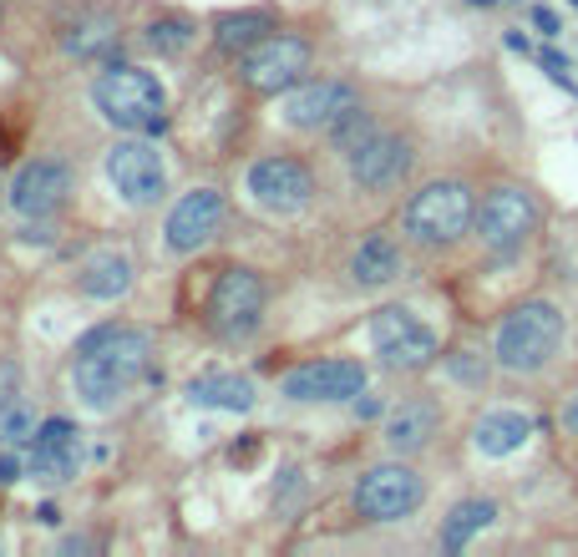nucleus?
<instances>
[{"label": "nucleus", "instance_id": "obj_1", "mask_svg": "<svg viewBox=\"0 0 578 557\" xmlns=\"http://www.w3.org/2000/svg\"><path fill=\"white\" fill-rule=\"evenodd\" d=\"M153 370V334L137 324H96L76 340L72 355V385L92 411H112L137 380Z\"/></svg>", "mask_w": 578, "mask_h": 557}, {"label": "nucleus", "instance_id": "obj_2", "mask_svg": "<svg viewBox=\"0 0 578 557\" xmlns=\"http://www.w3.org/2000/svg\"><path fill=\"white\" fill-rule=\"evenodd\" d=\"M96 112L112 122L117 132H163V112H168V92L153 72L143 66H117L107 61V72L92 82Z\"/></svg>", "mask_w": 578, "mask_h": 557}, {"label": "nucleus", "instance_id": "obj_3", "mask_svg": "<svg viewBox=\"0 0 578 557\" xmlns=\"http://www.w3.org/2000/svg\"><path fill=\"white\" fill-rule=\"evenodd\" d=\"M564 344V314L548 299H523L518 309H507V320L497 324V365L513 375H533L558 355Z\"/></svg>", "mask_w": 578, "mask_h": 557}, {"label": "nucleus", "instance_id": "obj_4", "mask_svg": "<svg viewBox=\"0 0 578 557\" xmlns=\"http://www.w3.org/2000/svg\"><path fill=\"white\" fill-rule=\"evenodd\" d=\"M477 224V203H472L467 183H426L422 193H411V203L401 208V228L426 249H446L457 244L467 228Z\"/></svg>", "mask_w": 578, "mask_h": 557}, {"label": "nucleus", "instance_id": "obj_5", "mask_svg": "<svg viewBox=\"0 0 578 557\" xmlns=\"http://www.w3.org/2000/svg\"><path fill=\"white\" fill-rule=\"evenodd\" d=\"M265 320V279L254 269H224L214 279V295H208V330L224 334V340H249Z\"/></svg>", "mask_w": 578, "mask_h": 557}, {"label": "nucleus", "instance_id": "obj_6", "mask_svg": "<svg viewBox=\"0 0 578 557\" xmlns=\"http://www.w3.org/2000/svg\"><path fill=\"white\" fill-rule=\"evenodd\" d=\"M310 72V41L305 37H285V31H269L259 47H249L239 56V76L244 86L265 96H279L289 86H300V76Z\"/></svg>", "mask_w": 578, "mask_h": 557}, {"label": "nucleus", "instance_id": "obj_7", "mask_svg": "<svg viewBox=\"0 0 578 557\" xmlns=\"http://www.w3.org/2000/svg\"><path fill=\"white\" fill-rule=\"evenodd\" d=\"M426 502V482L411 466L401 462H385V466H371V472L355 482V512L365 522H401Z\"/></svg>", "mask_w": 578, "mask_h": 557}, {"label": "nucleus", "instance_id": "obj_8", "mask_svg": "<svg viewBox=\"0 0 578 557\" xmlns=\"http://www.w3.org/2000/svg\"><path fill=\"white\" fill-rule=\"evenodd\" d=\"M371 344L385 370H426L436 360V334L401 305L371 314Z\"/></svg>", "mask_w": 578, "mask_h": 557}, {"label": "nucleus", "instance_id": "obj_9", "mask_svg": "<svg viewBox=\"0 0 578 557\" xmlns=\"http://www.w3.org/2000/svg\"><path fill=\"white\" fill-rule=\"evenodd\" d=\"M107 183L133 208H147V203H157L168 193V167H163L153 143L127 137V143H112V153H107Z\"/></svg>", "mask_w": 578, "mask_h": 557}, {"label": "nucleus", "instance_id": "obj_10", "mask_svg": "<svg viewBox=\"0 0 578 557\" xmlns=\"http://www.w3.org/2000/svg\"><path fill=\"white\" fill-rule=\"evenodd\" d=\"M533 228H538V203H533V193H523V188H493L487 198H482L477 234H482V244H487V249H497V254L523 249Z\"/></svg>", "mask_w": 578, "mask_h": 557}, {"label": "nucleus", "instance_id": "obj_11", "mask_svg": "<svg viewBox=\"0 0 578 557\" xmlns=\"http://www.w3.org/2000/svg\"><path fill=\"white\" fill-rule=\"evenodd\" d=\"M244 183H249V198L269 214H300L314 198V173L300 157H259Z\"/></svg>", "mask_w": 578, "mask_h": 557}, {"label": "nucleus", "instance_id": "obj_12", "mask_svg": "<svg viewBox=\"0 0 578 557\" xmlns=\"http://www.w3.org/2000/svg\"><path fill=\"white\" fill-rule=\"evenodd\" d=\"M279 391L289 401H350L365 391V365L361 360H310V365L289 370Z\"/></svg>", "mask_w": 578, "mask_h": 557}, {"label": "nucleus", "instance_id": "obj_13", "mask_svg": "<svg viewBox=\"0 0 578 557\" xmlns=\"http://www.w3.org/2000/svg\"><path fill=\"white\" fill-rule=\"evenodd\" d=\"M72 193V167L56 163V157H37L25 163L11 183V208L21 218H51Z\"/></svg>", "mask_w": 578, "mask_h": 557}, {"label": "nucleus", "instance_id": "obj_14", "mask_svg": "<svg viewBox=\"0 0 578 557\" xmlns=\"http://www.w3.org/2000/svg\"><path fill=\"white\" fill-rule=\"evenodd\" d=\"M218 224H224V193L193 188V193H183V198L173 203L168 228H163V234H168L173 254H198L208 238L218 234Z\"/></svg>", "mask_w": 578, "mask_h": 557}, {"label": "nucleus", "instance_id": "obj_15", "mask_svg": "<svg viewBox=\"0 0 578 557\" xmlns=\"http://www.w3.org/2000/svg\"><path fill=\"white\" fill-rule=\"evenodd\" d=\"M406 173H411V143L396 137V132H371V137L350 153V178L371 193L396 188Z\"/></svg>", "mask_w": 578, "mask_h": 557}, {"label": "nucleus", "instance_id": "obj_16", "mask_svg": "<svg viewBox=\"0 0 578 557\" xmlns=\"http://www.w3.org/2000/svg\"><path fill=\"white\" fill-rule=\"evenodd\" d=\"M355 102H361V96L345 82H305L285 96V122L300 132H320V127H330L340 112L355 107Z\"/></svg>", "mask_w": 578, "mask_h": 557}, {"label": "nucleus", "instance_id": "obj_17", "mask_svg": "<svg viewBox=\"0 0 578 557\" xmlns=\"http://www.w3.org/2000/svg\"><path fill=\"white\" fill-rule=\"evenodd\" d=\"M436 426H442V405L426 401V395H411V401H401L396 411L385 415V446L396 456H411V451H422L436 436Z\"/></svg>", "mask_w": 578, "mask_h": 557}, {"label": "nucleus", "instance_id": "obj_18", "mask_svg": "<svg viewBox=\"0 0 578 557\" xmlns=\"http://www.w3.org/2000/svg\"><path fill=\"white\" fill-rule=\"evenodd\" d=\"M254 380L234 375V370H208V375L188 380V401L204 405V411H249L254 405Z\"/></svg>", "mask_w": 578, "mask_h": 557}, {"label": "nucleus", "instance_id": "obj_19", "mask_svg": "<svg viewBox=\"0 0 578 557\" xmlns=\"http://www.w3.org/2000/svg\"><path fill=\"white\" fill-rule=\"evenodd\" d=\"M396 274H401V249L391 234L361 238V249L350 254V279L361 289H381V285H391Z\"/></svg>", "mask_w": 578, "mask_h": 557}, {"label": "nucleus", "instance_id": "obj_20", "mask_svg": "<svg viewBox=\"0 0 578 557\" xmlns=\"http://www.w3.org/2000/svg\"><path fill=\"white\" fill-rule=\"evenodd\" d=\"M76 289H82L86 299H117L133 289V264H127V254H92V259L82 264V274H76Z\"/></svg>", "mask_w": 578, "mask_h": 557}, {"label": "nucleus", "instance_id": "obj_21", "mask_svg": "<svg viewBox=\"0 0 578 557\" xmlns=\"http://www.w3.org/2000/svg\"><path fill=\"white\" fill-rule=\"evenodd\" d=\"M528 436H533V421L523 411H487L477 421V431H472L482 456H513Z\"/></svg>", "mask_w": 578, "mask_h": 557}, {"label": "nucleus", "instance_id": "obj_22", "mask_svg": "<svg viewBox=\"0 0 578 557\" xmlns=\"http://www.w3.org/2000/svg\"><path fill=\"white\" fill-rule=\"evenodd\" d=\"M269 31H275V16L269 11H229L214 21V47L224 51V56H244V51L259 47Z\"/></svg>", "mask_w": 578, "mask_h": 557}, {"label": "nucleus", "instance_id": "obj_23", "mask_svg": "<svg viewBox=\"0 0 578 557\" xmlns=\"http://www.w3.org/2000/svg\"><path fill=\"white\" fill-rule=\"evenodd\" d=\"M76 466H82V441H31V462L25 472L37 476L47 486H61L72 482Z\"/></svg>", "mask_w": 578, "mask_h": 557}, {"label": "nucleus", "instance_id": "obj_24", "mask_svg": "<svg viewBox=\"0 0 578 557\" xmlns=\"http://www.w3.org/2000/svg\"><path fill=\"white\" fill-rule=\"evenodd\" d=\"M493 522H497V502H487V497L457 502V507L446 512V522H442V547H446V553H462V547L472 543V533L493 527Z\"/></svg>", "mask_w": 578, "mask_h": 557}, {"label": "nucleus", "instance_id": "obj_25", "mask_svg": "<svg viewBox=\"0 0 578 557\" xmlns=\"http://www.w3.org/2000/svg\"><path fill=\"white\" fill-rule=\"evenodd\" d=\"M61 41H66V51H72V56L96 61V56H107V51H112V41H117V25L102 21V16H92V21H76Z\"/></svg>", "mask_w": 578, "mask_h": 557}, {"label": "nucleus", "instance_id": "obj_26", "mask_svg": "<svg viewBox=\"0 0 578 557\" xmlns=\"http://www.w3.org/2000/svg\"><path fill=\"white\" fill-rule=\"evenodd\" d=\"M193 31H198V25H193L188 16H163V21L147 25V47H153L157 56H183L188 41H193Z\"/></svg>", "mask_w": 578, "mask_h": 557}, {"label": "nucleus", "instance_id": "obj_27", "mask_svg": "<svg viewBox=\"0 0 578 557\" xmlns=\"http://www.w3.org/2000/svg\"><path fill=\"white\" fill-rule=\"evenodd\" d=\"M330 143H336L340 147V153H355V147H361L365 143V137H371V132H375V122H371V112H365L361 107V102H355V107H350V112H340V117L336 122H330Z\"/></svg>", "mask_w": 578, "mask_h": 557}, {"label": "nucleus", "instance_id": "obj_28", "mask_svg": "<svg viewBox=\"0 0 578 557\" xmlns=\"http://www.w3.org/2000/svg\"><path fill=\"white\" fill-rule=\"evenodd\" d=\"M37 405L31 401H21V395H16L11 405H0V446H21V441H31L37 436Z\"/></svg>", "mask_w": 578, "mask_h": 557}, {"label": "nucleus", "instance_id": "obj_29", "mask_svg": "<svg viewBox=\"0 0 578 557\" xmlns=\"http://www.w3.org/2000/svg\"><path fill=\"white\" fill-rule=\"evenodd\" d=\"M446 365H452V375H457V380H467V385H482V380H487V370L477 365V355H472V350H457Z\"/></svg>", "mask_w": 578, "mask_h": 557}, {"label": "nucleus", "instance_id": "obj_30", "mask_svg": "<svg viewBox=\"0 0 578 557\" xmlns=\"http://www.w3.org/2000/svg\"><path fill=\"white\" fill-rule=\"evenodd\" d=\"M16 395H21V370L16 360H0V405H11Z\"/></svg>", "mask_w": 578, "mask_h": 557}, {"label": "nucleus", "instance_id": "obj_31", "mask_svg": "<svg viewBox=\"0 0 578 557\" xmlns=\"http://www.w3.org/2000/svg\"><path fill=\"white\" fill-rule=\"evenodd\" d=\"M21 482V456H11V451H0V486Z\"/></svg>", "mask_w": 578, "mask_h": 557}, {"label": "nucleus", "instance_id": "obj_32", "mask_svg": "<svg viewBox=\"0 0 578 557\" xmlns=\"http://www.w3.org/2000/svg\"><path fill=\"white\" fill-rule=\"evenodd\" d=\"M533 25H538L543 37H558V16L548 11V6H538V11H533Z\"/></svg>", "mask_w": 578, "mask_h": 557}, {"label": "nucleus", "instance_id": "obj_33", "mask_svg": "<svg viewBox=\"0 0 578 557\" xmlns=\"http://www.w3.org/2000/svg\"><path fill=\"white\" fill-rule=\"evenodd\" d=\"M558 421H564V431H568V436H578V391L564 401V415H558Z\"/></svg>", "mask_w": 578, "mask_h": 557}, {"label": "nucleus", "instance_id": "obj_34", "mask_svg": "<svg viewBox=\"0 0 578 557\" xmlns=\"http://www.w3.org/2000/svg\"><path fill=\"white\" fill-rule=\"evenodd\" d=\"M37 522H47V527H56V522H61V512H56V507H51V502H47V507L37 512Z\"/></svg>", "mask_w": 578, "mask_h": 557}, {"label": "nucleus", "instance_id": "obj_35", "mask_svg": "<svg viewBox=\"0 0 578 557\" xmlns=\"http://www.w3.org/2000/svg\"><path fill=\"white\" fill-rule=\"evenodd\" d=\"M574 6H578V0H574Z\"/></svg>", "mask_w": 578, "mask_h": 557}, {"label": "nucleus", "instance_id": "obj_36", "mask_svg": "<svg viewBox=\"0 0 578 557\" xmlns=\"http://www.w3.org/2000/svg\"><path fill=\"white\" fill-rule=\"evenodd\" d=\"M0 193H6V188H0Z\"/></svg>", "mask_w": 578, "mask_h": 557}]
</instances>
